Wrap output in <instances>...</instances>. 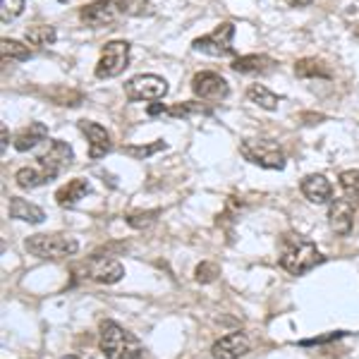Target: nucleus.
<instances>
[{"mask_svg": "<svg viewBox=\"0 0 359 359\" xmlns=\"http://www.w3.org/2000/svg\"><path fill=\"white\" fill-rule=\"evenodd\" d=\"M323 262L321 252L311 240H304L302 235H285L280 245V266L290 276H304L306 271L316 269Z\"/></svg>", "mask_w": 359, "mask_h": 359, "instance_id": "obj_1", "label": "nucleus"}, {"mask_svg": "<svg viewBox=\"0 0 359 359\" xmlns=\"http://www.w3.org/2000/svg\"><path fill=\"white\" fill-rule=\"evenodd\" d=\"M98 345L106 359H142L144 347L142 343L125 331L123 326H118L115 321H103L101 333H98Z\"/></svg>", "mask_w": 359, "mask_h": 359, "instance_id": "obj_2", "label": "nucleus"}, {"mask_svg": "<svg viewBox=\"0 0 359 359\" xmlns=\"http://www.w3.org/2000/svg\"><path fill=\"white\" fill-rule=\"evenodd\" d=\"M27 252L39 259H50V262H60L69 259L79 252V242L67 235H32L25 242Z\"/></svg>", "mask_w": 359, "mask_h": 359, "instance_id": "obj_3", "label": "nucleus"}, {"mask_svg": "<svg viewBox=\"0 0 359 359\" xmlns=\"http://www.w3.org/2000/svg\"><path fill=\"white\" fill-rule=\"evenodd\" d=\"M240 154L245 156L249 163L269 168V170H283L287 163L285 151H283L276 142H266V139H249V142H242Z\"/></svg>", "mask_w": 359, "mask_h": 359, "instance_id": "obj_4", "label": "nucleus"}, {"mask_svg": "<svg viewBox=\"0 0 359 359\" xmlns=\"http://www.w3.org/2000/svg\"><path fill=\"white\" fill-rule=\"evenodd\" d=\"M125 13V0H96L79 10V22L91 29H108Z\"/></svg>", "mask_w": 359, "mask_h": 359, "instance_id": "obj_5", "label": "nucleus"}, {"mask_svg": "<svg viewBox=\"0 0 359 359\" xmlns=\"http://www.w3.org/2000/svg\"><path fill=\"white\" fill-rule=\"evenodd\" d=\"M130 62V43L127 41H108L103 46L101 57H98L96 65V77L98 79H111L118 77L127 69Z\"/></svg>", "mask_w": 359, "mask_h": 359, "instance_id": "obj_6", "label": "nucleus"}, {"mask_svg": "<svg viewBox=\"0 0 359 359\" xmlns=\"http://www.w3.org/2000/svg\"><path fill=\"white\" fill-rule=\"evenodd\" d=\"M233 41H235V25L233 22H223L221 27H216V32L194 39L192 48L213 57H223V55H233Z\"/></svg>", "mask_w": 359, "mask_h": 359, "instance_id": "obj_7", "label": "nucleus"}, {"mask_svg": "<svg viewBox=\"0 0 359 359\" xmlns=\"http://www.w3.org/2000/svg\"><path fill=\"white\" fill-rule=\"evenodd\" d=\"M39 168L48 175V180L53 182V180L60 175L62 170H67L69 165H72L74 161V151L72 147H69L67 142H62V139H53L50 142V147L46 149V151L39 156Z\"/></svg>", "mask_w": 359, "mask_h": 359, "instance_id": "obj_8", "label": "nucleus"}, {"mask_svg": "<svg viewBox=\"0 0 359 359\" xmlns=\"http://www.w3.org/2000/svg\"><path fill=\"white\" fill-rule=\"evenodd\" d=\"M130 101H158L168 94V82L158 74H137L125 84Z\"/></svg>", "mask_w": 359, "mask_h": 359, "instance_id": "obj_9", "label": "nucleus"}, {"mask_svg": "<svg viewBox=\"0 0 359 359\" xmlns=\"http://www.w3.org/2000/svg\"><path fill=\"white\" fill-rule=\"evenodd\" d=\"M84 271L91 280L101 283V285H115V283H120L125 278V266L120 264L118 259L98 257V254H94V257L86 262Z\"/></svg>", "mask_w": 359, "mask_h": 359, "instance_id": "obj_10", "label": "nucleus"}, {"mask_svg": "<svg viewBox=\"0 0 359 359\" xmlns=\"http://www.w3.org/2000/svg\"><path fill=\"white\" fill-rule=\"evenodd\" d=\"M192 91L206 101H223L230 94V84L218 72H199L192 79Z\"/></svg>", "mask_w": 359, "mask_h": 359, "instance_id": "obj_11", "label": "nucleus"}, {"mask_svg": "<svg viewBox=\"0 0 359 359\" xmlns=\"http://www.w3.org/2000/svg\"><path fill=\"white\" fill-rule=\"evenodd\" d=\"M77 127L82 130L86 142H89V158L91 161H98V158H103V156L111 154L113 142H111V135H108L106 127L98 125V123H91V120H79Z\"/></svg>", "mask_w": 359, "mask_h": 359, "instance_id": "obj_12", "label": "nucleus"}, {"mask_svg": "<svg viewBox=\"0 0 359 359\" xmlns=\"http://www.w3.org/2000/svg\"><path fill=\"white\" fill-rule=\"evenodd\" d=\"M252 350V340L247 333H228L216 340L211 347V359H240Z\"/></svg>", "mask_w": 359, "mask_h": 359, "instance_id": "obj_13", "label": "nucleus"}, {"mask_svg": "<svg viewBox=\"0 0 359 359\" xmlns=\"http://www.w3.org/2000/svg\"><path fill=\"white\" fill-rule=\"evenodd\" d=\"M328 225L335 235L345 237L355 228V206L350 199H333L328 208Z\"/></svg>", "mask_w": 359, "mask_h": 359, "instance_id": "obj_14", "label": "nucleus"}, {"mask_svg": "<svg viewBox=\"0 0 359 359\" xmlns=\"http://www.w3.org/2000/svg\"><path fill=\"white\" fill-rule=\"evenodd\" d=\"M299 189L311 204H331L333 201V184L328 182L326 175H318V172L316 175H306L302 184H299Z\"/></svg>", "mask_w": 359, "mask_h": 359, "instance_id": "obj_15", "label": "nucleus"}, {"mask_svg": "<svg viewBox=\"0 0 359 359\" xmlns=\"http://www.w3.org/2000/svg\"><path fill=\"white\" fill-rule=\"evenodd\" d=\"M86 194H91L89 180L77 177V180H69V182H65L60 189H57V192H55V201L60 206L69 208V206H77Z\"/></svg>", "mask_w": 359, "mask_h": 359, "instance_id": "obj_16", "label": "nucleus"}, {"mask_svg": "<svg viewBox=\"0 0 359 359\" xmlns=\"http://www.w3.org/2000/svg\"><path fill=\"white\" fill-rule=\"evenodd\" d=\"M147 113L151 115V118H163V115H168V118H189V115H206L208 108H204L201 103H175V106H161V103H151V106L147 108Z\"/></svg>", "mask_w": 359, "mask_h": 359, "instance_id": "obj_17", "label": "nucleus"}, {"mask_svg": "<svg viewBox=\"0 0 359 359\" xmlns=\"http://www.w3.org/2000/svg\"><path fill=\"white\" fill-rule=\"evenodd\" d=\"M48 137V127H46L43 123H29L27 127H22L20 132L15 135L13 144L17 151H32V149H36L39 144L43 142V139Z\"/></svg>", "mask_w": 359, "mask_h": 359, "instance_id": "obj_18", "label": "nucleus"}, {"mask_svg": "<svg viewBox=\"0 0 359 359\" xmlns=\"http://www.w3.org/2000/svg\"><path fill=\"white\" fill-rule=\"evenodd\" d=\"M8 213H10V218H15V221H25V223H34V225L46 221L43 208H39L36 204H32V201H27V199H20V196H13V199H10Z\"/></svg>", "mask_w": 359, "mask_h": 359, "instance_id": "obj_19", "label": "nucleus"}, {"mask_svg": "<svg viewBox=\"0 0 359 359\" xmlns=\"http://www.w3.org/2000/svg\"><path fill=\"white\" fill-rule=\"evenodd\" d=\"M230 67L240 74H264L273 67V57H269V55H240V57H235Z\"/></svg>", "mask_w": 359, "mask_h": 359, "instance_id": "obj_20", "label": "nucleus"}, {"mask_svg": "<svg viewBox=\"0 0 359 359\" xmlns=\"http://www.w3.org/2000/svg\"><path fill=\"white\" fill-rule=\"evenodd\" d=\"M294 74L299 79H328L331 67L318 57H302V60L294 62Z\"/></svg>", "mask_w": 359, "mask_h": 359, "instance_id": "obj_21", "label": "nucleus"}, {"mask_svg": "<svg viewBox=\"0 0 359 359\" xmlns=\"http://www.w3.org/2000/svg\"><path fill=\"white\" fill-rule=\"evenodd\" d=\"M247 96L252 98V103H257L259 108H266V111H276L278 101H280V96L273 94L271 89H266L264 84H252L247 89Z\"/></svg>", "mask_w": 359, "mask_h": 359, "instance_id": "obj_22", "label": "nucleus"}, {"mask_svg": "<svg viewBox=\"0 0 359 359\" xmlns=\"http://www.w3.org/2000/svg\"><path fill=\"white\" fill-rule=\"evenodd\" d=\"M57 39V32L50 25H34L27 29V43L29 46H53Z\"/></svg>", "mask_w": 359, "mask_h": 359, "instance_id": "obj_23", "label": "nucleus"}, {"mask_svg": "<svg viewBox=\"0 0 359 359\" xmlns=\"http://www.w3.org/2000/svg\"><path fill=\"white\" fill-rule=\"evenodd\" d=\"M17 184H20L22 189H36L41 187V184H48L50 180L48 175L41 170V168H22L20 172H17Z\"/></svg>", "mask_w": 359, "mask_h": 359, "instance_id": "obj_24", "label": "nucleus"}, {"mask_svg": "<svg viewBox=\"0 0 359 359\" xmlns=\"http://www.w3.org/2000/svg\"><path fill=\"white\" fill-rule=\"evenodd\" d=\"M0 53H3L5 60H17V62H25L32 57L29 46H25L22 41H15V39H3V43H0Z\"/></svg>", "mask_w": 359, "mask_h": 359, "instance_id": "obj_25", "label": "nucleus"}, {"mask_svg": "<svg viewBox=\"0 0 359 359\" xmlns=\"http://www.w3.org/2000/svg\"><path fill=\"white\" fill-rule=\"evenodd\" d=\"M165 149H168V144L161 139V142L144 144V147H125V154L132 156V158H137V161H144V158H149V156H154L158 151H165Z\"/></svg>", "mask_w": 359, "mask_h": 359, "instance_id": "obj_26", "label": "nucleus"}, {"mask_svg": "<svg viewBox=\"0 0 359 359\" xmlns=\"http://www.w3.org/2000/svg\"><path fill=\"white\" fill-rule=\"evenodd\" d=\"M218 276H221V266L213 262H201L194 271V280L201 283V285H208V283L218 280Z\"/></svg>", "mask_w": 359, "mask_h": 359, "instance_id": "obj_27", "label": "nucleus"}, {"mask_svg": "<svg viewBox=\"0 0 359 359\" xmlns=\"http://www.w3.org/2000/svg\"><path fill=\"white\" fill-rule=\"evenodd\" d=\"M340 187L345 189V194H347V199H350V201L359 199V170L340 172Z\"/></svg>", "mask_w": 359, "mask_h": 359, "instance_id": "obj_28", "label": "nucleus"}, {"mask_svg": "<svg viewBox=\"0 0 359 359\" xmlns=\"http://www.w3.org/2000/svg\"><path fill=\"white\" fill-rule=\"evenodd\" d=\"M125 218H127V223H130L132 228L144 230V228H149V225L156 223V218H158V211H132V213H127Z\"/></svg>", "mask_w": 359, "mask_h": 359, "instance_id": "obj_29", "label": "nucleus"}, {"mask_svg": "<svg viewBox=\"0 0 359 359\" xmlns=\"http://www.w3.org/2000/svg\"><path fill=\"white\" fill-rule=\"evenodd\" d=\"M22 10H25V0H3L0 17H3V22H13L15 17L22 15Z\"/></svg>", "mask_w": 359, "mask_h": 359, "instance_id": "obj_30", "label": "nucleus"}, {"mask_svg": "<svg viewBox=\"0 0 359 359\" xmlns=\"http://www.w3.org/2000/svg\"><path fill=\"white\" fill-rule=\"evenodd\" d=\"M335 338H343V331H338V333H333V335H321V338H314V340H302V347H306V345H321V343H331V340H335Z\"/></svg>", "mask_w": 359, "mask_h": 359, "instance_id": "obj_31", "label": "nucleus"}, {"mask_svg": "<svg viewBox=\"0 0 359 359\" xmlns=\"http://www.w3.org/2000/svg\"><path fill=\"white\" fill-rule=\"evenodd\" d=\"M8 147H10V130L3 127V132H0V151H5Z\"/></svg>", "mask_w": 359, "mask_h": 359, "instance_id": "obj_32", "label": "nucleus"}, {"mask_svg": "<svg viewBox=\"0 0 359 359\" xmlns=\"http://www.w3.org/2000/svg\"><path fill=\"white\" fill-rule=\"evenodd\" d=\"M285 3L290 5V8H309L314 0H285Z\"/></svg>", "mask_w": 359, "mask_h": 359, "instance_id": "obj_33", "label": "nucleus"}, {"mask_svg": "<svg viewBox=\"0 0 359 359\" xmlns=\"http://www.w3.org/2000/svg\"><path fill=\"white\" fill-rule=\"evenodd\" d=\"M62 359H82V357H77V355H65Z\"/></svg>", "mask_w": 359, "mask_h": 359, "instance_id": "obj_34", "label": "nucleus"}, {"mask_svg": "<svg viewBox=\"0 0 359 359\" xmlns=\"http://www.w3.org/2000/svg\"><path fill=\"white\" fill-rule=\"evenodd\" d=\"M357 36H359V32H357Z\"/></svg>", "mask_w": 359, "mask_h": 359, "instance_id": "obj_35", "label": "nucleus"}]
</instances>
